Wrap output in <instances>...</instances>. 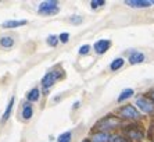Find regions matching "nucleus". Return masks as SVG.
<instances>
[{
	"label": "nucleus",
	"instance_id": "9",
	"mask_svg": "<svg viewBox=\"0 0 154 142\" xmlns=\"http://www.w3.org/2000/svg\"><path fill=\"white\" fill-rule=\"evenodd\" d=\"M108 141H110V135L104 131L97 132V134H94L92 137V142H108Z\"/></svg>",
	"mask_w": 154,
	"mask_h": 142
},
{
	"label": "nucleus",
	"instance_id": "15",
	"mask_svg": "<svg viewBox=\"0 0 154 142\" xmlns=\"http://www.w3.org/2000/svg\"><path fill=\"white\" fill-rule=\"evenodd\" d=\"M132 95H133V89H125V91H122L121 95L118 96V102H124V100L129 99Z\"/></svg>",
	"mask_w": 154,
	"mask_h": 142
},
{
	"label": "nucleus",
	"instance_id": "24",
	"mask_svg": "<svg viewBox=\"0 0 154 142\" xmlns=\"http://www.w3.org/2000/svg\"><path fill=\"white\" fill-rule=\"evenodd\" d=\"M69 21H71L72 24H81V22H82V18L79 17V15H74V17H71Z\"/></svg>",
	"mask_w": 154,
	"mask_h": 142
},
{
	"label": "nucleus",
	"instance_id": "13",
	"mask_svg": "<svg viewBox=\"0 0 154 142\" xmlns=\"http://www.w3.org/2000/svg\"><path fill=\"white\" fill-rule=\"evenodd\" d=\"M13 106H14V98H11L10 102H8L7 107H6V111H4L3 117H2V123H6V121L8 120V117H10V114H11V110H13Z\"/></svg>",
	"mask_w": 154,
	"mask_h": 142
},
{
	"label": "nucleus",
	"instance_id": "4",
	"mask_svg": "<svg viewBox=\"0 0 154 142\" xmlns=\"http://www.w3.org/2000/svg\"><path fill=\"white\" fill-rule=\"evenodd\" d=\"M119 114H121L122 117L131 118V120H137V118H140V113L136 110V107L131 106V105L124 106L122 109H119Z\"/></svg>",
	"mask_w": 154,
	"mask_h": 142
},
{
	"label": "nucleus",
	"instance_id": "1",
	"mask_svg": "<svg viewBox=\"0 0 154 142\" xmlns=\"http://www.w3.org/2000/svg\"><path fill=\"white\" fill-rule=\"evenodd\" d=\"M119 124H121V120L117 118L115 116H106L96 124V128H99V130H112V128L118 127Z\"/></svg>",
	"mask_w": 154,
	"mask_h": 142
},
{
	"label": "nucleus",
	"instance_id": "11",
	"mask_svg": "<svg viewBox=\"0 0 154 142\" xmlns=\"http://www.w3.org/2000/svg\"><path fill=\"white\" fill-rule=\"evenodd\" d=\"M26 98H28L29 102H38L39 98H40V91L38 88L31 89V91L28 92V95H26Z\"/></svg>",
	"mask_w": 154,
	"mask_h": 142
},
{
	"label": "nucleus",
	"instance_id": "12",
	"mask_svg": "<svg viewBox=\"0 0 154 142\" xmlns=\"http://www.w3.org/2000/svg\"><path fill=\"white\" fill-rule=\"evenodd\" d=\"M129 128H132V127H129ZM128 135L131 137L132 139H137V141H140V139H143V132L140 131V130H136V128L133 127L132 130H128Z\"/></svg>",
	"mask_w": 154,
	"mask_h": 142
},
{
	"label": "nucleus",
	"instance_id": "16",
	"mask_svg": "<svg viewBox=\"0 0 154 142\" xmlns=\"http://www.w3.org/2000/svg\"><path fill=\"white\" fill-rule=\"evenodd\" d=\"M0 45L3 47H11L14 45V39L10 38V36H3V38L0 39Z\"/></svg>",
	"mask_w": 154,
	"mask_h": 142
},
{
	"label": "nucleus",
	"instance_id": "2",
	"mask_svg": "<svg viewBox=\"0 0 154 142\" xmlns=\"http://www.w3.org/2000/svg\"><path fill=\"white\" fill-rule=\"evenodd\" d=\"M136 106H139V109L143 113H149V114L154 113V102L147 99V98H137Z\"/></svg>",
	"mask_w": 154,
	"mask_h": 142
},
{
	"label": "nucleus",
	"instance_id": "23",
	"mask_svg": "<svg viewBox=\"0 0 154 142\" xmlns=\"http://www.w3.org/2000/svg\"><path fill=\"white\" fill-rule=\"evenodd\" d=\"M92 8H97L99 6H103L104 4V0H94V2H92Z\"/></svg>",
	"mask_w": 154,
	"mask_h": 142
},
{
	"label": "nucleus",
	"instance_id": "10",
	"mask_svg": "<svg viewBox=\"0 0 154 142\" xmlns=\"http://www.w3.org/2000/svg\"><path fill=\"white\" fill-rule=\"evenodd\" d=\"M144 60V54L140 53V52H133L131 56H129V63L131 64H139Z\"/></svg>",
	"mask_w": 154,
	"mask_h": 142
},
{
	"label": "nucleus",
	"instance_id": "21",
	"mask_svg": "<svg viewBox=\"0 0 154 142\" xmlns=\"http://www.w3.org/2000/svg\"><path fill=\"white\" fill-rule=\"evenodd\" d=\"M90 50V46L89 45H83V46L79 47V54H88Z\"/></svg>",
	"mask_w": 154,
	"mask_h": 142
},
{
	"label": "nucleus",
	"instance_id": "19",
	"mask_svg": "<svg viewBox=\"0 0 154 142\" xmlns=\"http://www.w3.org/2000/svg\"><path fill=\"white\" fill-rule=\"evenodd\" d=\"M108 142H128L122 135H112V137H110V141Z\"/></svg>",
	"mask_w": 154,
	"mask_h": 142
},
{
	"label": "nucleus",
	"instance_id": "22",
	"mask_svg": "<svg viewBox=\"0 0 154 142\" xmlns=\"http://www.w3.org/2000/svg\"><path fill=\"white\" fill-rule=\"evenodd\" d=\"M68 38H69V34L64 32V34H61V35L58 36V40H61L63 43H67V42H68Z\"/></svg>",
	"mask_w": 154,
	"mask_h": 142
},
{
	"label": "nucleus",
	"instance_id": "20",
	"mask_svg": "<svg viewBox=\"0 0 154 142\" xmlns=\"http://www.w3.org/2000/svg\"><path fill=\"white\" fill-rule=\"evenodd\" d=\"M47 43L50 45V46H56L58 43V38L57 36H54V35H50L49 38H47Z\"/></svg>",
	"mask_w": 154,
	"mask_h": 142
},
{
	"label": "nucleus",
	"instance_id": "3",
	"mask_svg": "<svg viewBox=\"0 0 154 142\" xmlns=\"http://www.w3.org/2000/svg\"><path fill=\"white\" fill-rule=\"evenodd\" d=\"M57 11H58V6L57 2H54V0L43 2L39 6V13H42V14H54Z\"/></svg>",
	"mask_w": 154,
	"mask_h": 142
},
{
	"label": "nucleus",
	"instance_id": "5",
	"mask_svg": "<svg viewBox=\"0 0 154 142\" xmlns=\"http://www.w3.org/2000/svg\"><path fill=\"white\" fill-rule=\"evenodd\" d=\"M60 77H61L60 71H50V73H47V74L42 78V86L45 89H49Z\"/></svg>",
	"mask_w": 154,
	"mask_h": 142
},
{
	"label": "nucleus",
	"instance_id": "17",
	"mask_svg": "<svg viewBox=\"0 0 154 142\" xmlns=\"http://www.w3.org/2000/svg\"><path fill=\"white\" fill-rule=\"evenodd\" d=\"M122 66H124V59H115V60H112V63L110 64V68H111L112 71H117V70H119Z\"/></svg>",
	"mask_w": 154,
	"mask_h": 142
},
{
	"label": "nucleus",
	"instance_id": "14",
	"mask_svg": "<svg viewBox=\"0 0 154 142\" xmlns=\"http://www.w3.org/2000/svg\"><path fill=\"white\" fill-rule=\"evenodd\" d=\"M32 114H33V109H32V106H31L29 103L24 105V107H22V117L25 118V120H29V118L32 117Z\"/></svg>",
	"mask_w": 154,
	"mask_h": 142
},
{
	"label": "nucleus",
	"instance_id": "6",
	"mask_svg": "<svg viewBox=\"0 0 154 142\" xmlns=\"http://www.w3.org/2000/svg\"><path fill=\"white\" fill-rule=\"evenodd\" d=\"M110 46H111V42L108 39H100L94 43V50H96L97 54H104Z\"/></svg>",
	"mask_w": 154,
	"mask_h": 142
},
{
	"label": "nucleus",
	"instance_id": "27",
	"mask_svg": "<svg viewBox=\"0 0 154 142\" xmlns=\"http://www.w3.org/2000/svg\"><path fill=\"white\" fill-rule=\"evenodd\" d=\"M153 3H154V2H153Z\"/></svg>",
	"mask_w": 154,
	"mask_h": 142
},
{
	"label": "nucleus",
	"instance_id": "8",
	"mask_svg": "<svg viewBox=\"0 0 154 142\" xmlns=\"http://www.w3.org/2000/svg\"><path fill=\"white\" fill-rule=\"evenodd\" d=\"M26 21L25 20H10V21L3 22V28H17V27H21V25H25Z\"/></svg>",
	"mask_w": 154,
	"mask_h": 142
},
{
	"label": "nucleus",
	"instance_id": "25",
	"mask_svg": "<svg viewBox=\"0 0 154 142\" xmlns=\"http://www.w3.org/2000/svg\"><path fill=\"white\" fill-rule=\"evenodd\" d=\"M151 98H153V99H154V91H153V93H151Z\"/></svg>",
	"mask_w": 154,
	"mask_h": 142
},
{
	"label": "nucleus",
	"instance_id": "26",
	"mask_svg": "<svg viewBox=\"0 0 154 142\" xmlns=\"http://www.w3.org/2000/svg\"><path fill=\"white\" fill-rule=\"evenodd\" d=\"M82 142H90V141H88V139H86V141H82Z\"/></svg>",
	"mask_w": 154,
	"mask_h": 142
},
{
	"label": "nucleus",
	"instance_id": "7",
	"mask_svg": "<svg viewBox=\"0 0 154 142\" xmlns=\"http://www.w3.org/2000/svg\"><path fill=\"white\" fill-rule=\"evenodd\" d=\"M128 6L135 8H142V7H150L151 2H147V0H126L125 2Z\"/></svg>",
	"mask_w": 154,
	"mask_h": 142
},
{
	"label": "nucleus",
	"instance_id": "18",
	"mask_svg": "<svg viewBox=\"0 0 154 142\" xmlns=\"http://www.w3.org/2000/svg\"><path fill=\"white\" fill-rule=\"evenodd\" d=\"M71 138H72L71 132L67 131V132H64V134H61L60 137H58L57 141H58V142H71Z\"/></svg>",
	"mask_w": 154,
	"mask_h": 142
}]
</instances>
